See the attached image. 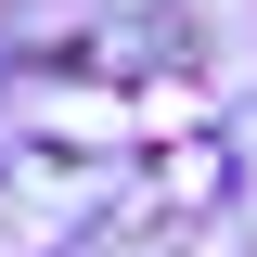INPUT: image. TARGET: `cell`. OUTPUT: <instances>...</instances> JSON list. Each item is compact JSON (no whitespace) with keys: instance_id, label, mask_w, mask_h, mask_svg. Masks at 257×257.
Masks as SVG:
<instances>
[{"instance_id":"1","label":"cell","mask_w":257,"mask_h":257,"mask_svg":"<svg viewBox=\"0 0 257 257\" xmlns=\"http://www.w3.org/2000/svg\"><path fill=\"white\" fill-rule=\"evenodd\" d=\"M206 193H231V142H206V128H167L155 180L128 193V219H142V231H167V219H193Z\"/></svg>"}]
</instances>
